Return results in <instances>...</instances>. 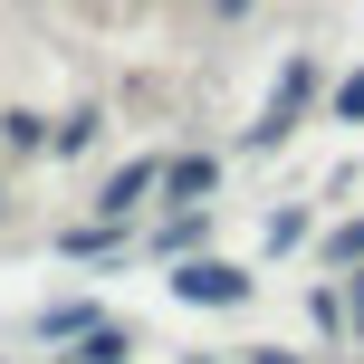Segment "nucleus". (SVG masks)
Listing matches in <instances>:
<instances>
[{"instance_id": "f8f14e48", "label": "nucleus", "mask_w": 364, "mask_h": 364, "mask_svg": "<svg viewBox=\"0 0 364 364\" xmlns=\"http://www.w3.org/2000/svg\"><path fill=\"white\" fill-rule=\"evenodd\" d=\"M326 259H364V220H346V230L326 240Z\"/></svg>"}, {"instance_id": "9b49d317", "label": "nucleus", "mask_w": 364, "mask_h": 364, "mask_svg": "<svg viewBox=\"0 0 364 364\" xmlns=\"http://www.w3.org/2000/svg\"><path fill=\"white\" fill-rule=\"evenodd\" d=\"M336 125H364V68L346 77V87H336Z\"/></svg>"}, {"instance_id": "4468645a", "label": "nucleus", "mask_w": 364, "mask_h": 364, "mask_svg": "<svg viewBox=\"0 0 364 364\" xmlns=\"http://www.w3.org/2000/svg\"><path fill=\"white\" fill-rule=\"evenodd\" d=\"M211 10H220V19H250V10H259V0H211Z\"/></svg>"}, {"instance_id": "7ed1b4c3", "label": "nucleus", "mask_w": 364, "mask_h": 364, "mask_svg": "<svg viewBox=\"0 0 364 364\" xmlns=\"http://www.w3.org/2000/svg\"><path fill=\"white\" fill-rule=\"evenodd\" d=\"M154 192H164V154H134L125 173H106V192H96V211H106V220H134V211H144Z\"/></svg>"}, {"instance_id": "9d476101", "label": "nucleus", "mask_w": 364, "mask_h": 364, "mask_svg": "<svg viewBox=\"0 0 364 364\" xmlns=\"http://www.w3.org/2000/svg\"><path fill=\"white\" fill-rule=\"evenodd\" d=\"M38 326H48V336H96V326H106V316H96V307H48V316H38Z\"/></svg>"}, {"instance_id": "f3484780", "label": "nucleus", "mask_w": 364, "mask_h": 364, "mask_svg": "<svg viewBox=\"0 0 364 364\" xmlns=\"http://www.w3.org/2000/svg\"><path fill=\"white\" fill-rule=\"evenodd\" d=\"M0 211H10V201H0Z\"/></svg>"}, {"instance_id": "dca6fc26", "label": "nucleus", "mask_w": 364, "mask_h": 364, "mask_svg": "<svg viewBox=\"0 0 364 364\" xmlns=\"http://www.w3.org/2000/svg\"><path fill=\"white\" fill-rule=\"evenodd\" d=\"M182 364H211V355H182Z\"/></svg>"}, {"instance_id": "f03ea898", "label": "nucleus", "mask_w": 364, "mask_h": 364, "mask_svg": "<svg viewBox=\"0 0 364 364\" xmlns=\"http://www.w3.org/2000/svg\"><path fill=\"white\" fill-rule=\"evenodd\" d=\"M316 96V58H288L278 68V87H269V115L250 125V154H269V144H288V125H297V106Z\"/></svg>"}, {"instance_id": "0eeeda50", "label": "nucleus", "mask_w": 364, "mask_h": 364, "mask_svg": "<svg viewBox=\"0 0 364 364\" xmlns=\"http://www.w3.org/2000/svg\"><path fill=\"white\" fill-rule=\"evenodd\" d=\"M201 230H211V211H201V201H182V211L164 220V240H154V250H164V259H182V250H201Z\"/></svg>"}, {"instance_id": "423d86ee", "label": "nucleus", "mask_w": 364, "mask_h": 364, "mask_svg": "<svg viewBox=\"0 0 364 364\" xmlns=\"http://www.w3.org/2000/svg\"><path fill=\"white\" fill-rule=\"evenodd\" d=\"M96 134H106V115L77 106V115H58V125H48V154H96Z\"/></svg>"}, {"instance_id": "2eb2a0df", "label": "nucleus", "mask_w": 364, "mask_h": 364, "mask_svg": "<svg viewBox=\"0 0 364 364\" xmlns=\"http://www.w3.org/2000/svg\"><path fill=\"white\" fill-rule=\"evenodd\" d=\"M355 326H364V269H355Z\"/></svg>"}, {"instance_id": "39448f33", "label": "nucleus", "mask_w": 364, "mask_h": 364, "mask_svg": "<svg viewBox=\"0 0 364 364\" xmlns=\"http://www.w3.org/2000/svg\"><path fill=\"white\" fill-rule=\"evenodd\" d=\"M211 182H220V164H211V154H173V164H164V192H173V201H201Z\"/></svg>"}, {"instance_id": "20e7f679", "label": "nucleus", "mask_w": 364, "mask_h": 364, "mask_svg": "<svg viewBox=\"0 0 364 364\" xmlns=\"http://www.w3.org/2000/svg\"><path fill=\"white\" fill-rule=\"evenodd\" d=\"M68 259H96V269H106V259H125V220H106V211L77 220V230H68Z\"/></svg>"}, {"instance_id": "ddd939ff", "label": "nucleus", "mask_w": 364, "mask_h": 364, "mask_svg": "<svg viewBox=\"0 0 364 364\" xmlns=\"http://www.w3.org/2000/svg\"><path fill=\"white\" fill-rule=\"evenodd\" d=\"M250 364H297V355L288 346H250Z\"/></svg>"}, {"instance_id": "1a4fd4ad", "label": "nucleus", "mask_w": 364, "mask_h": 364, "mask_svg": "<svg viewBox=\"0 0 364 364\" xmlns=\"http://www.w3.org/2000/svg\"><path fill=\"white\" fill-rule=\"evenodd\" d=\"M307 316H316L326 336H346V288H336V278H316V288H307Z\"/></svg>"}, {"instance_id": "6e6552de", "label": "nucleus", "mask_w": 364, "mask_h": 364, "mask_svg": "<svg viewBox=\"0 0 364 364\" xmlns=\"http://www.w3.org/2000/svg\"><path fill=\"white\" fill-rule=\"evenodd\" d=\"M0 144H10V154H48V115L10 106V115H0Z\"/></svg>"}, {"instance_id": "f257e3e1", "label": "nucleus", "mask_w": 364, "mask_h": 364, "mask_svg": "<svg viewBox=\"0 0 364 364\" xmlns=\"http://www.w3.org/2000/svg\"><path fill=\"white\" fill-rule=\"evenodd\" d=\"M250 288L259 278L240 269V259H192V250L173 259V297L182 307H250Z\"/></svg>"}]
</instances>
